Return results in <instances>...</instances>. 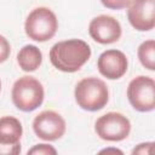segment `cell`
<instances>
[{
  "instance_id": "6da1fadb",
  "label": "cell",
  "mask_w": 155,
  "mask_h": 155,
  "mask_svg": "<svg viewBox=\"0 0 155 155\" xmlns=\"http://www.w3.org/2000/svg\"><path fill=\"white\" fill-rule=\"evenodd\" d=\"M91 57V47L80 39H69L54 44L50 50L52 65L64 73L78 71Z\"/></svg>"
},
{
  "instance_id": "7a4b0ae2",
  "label": "cell",
  "mask_w": 155,
  "mask_h": 155,
  "mask_svg": "<svg viewBox=\"0 0 155 155\" xmlns=\"http://www.w3.org/2000/svg\"><path fill=\"white\" fill-rule=\"evenodd\" d=\"M78 105L87 111L103 109L109 101V91L105 82L98 78H85L80 80L74 91Z\"/></svg>"
},
{
  "instance_id": "3957f363",
  "label": "cell",
  "mask_w": 155,
  "mask_h": 155,
  "mask_svg": "<svg viewBox=\"0 0 155 155\" xmlns=\"http://www.w3.org/2000/svg\"><path fill=\"white\" fill-rule=\"evenodd\" d=\"M11 97L17 109L29 113L38 109L42 104L45 92L41 82L38 79L24 75L15 81Z\"/></svg>"
},
{
  "instance_id": "277c9868",
  "label": "cell",
  "mask_w": 155,
  "mask_h": 155,
  "mask_svg": "<svg viewBox=\"0 0 155 155\" xmlns=\"http://www.w3.org/2000/svg\"><path fill=\"white\" fill-rule=\"evenodd\" d=\"M58 29L56 15L48 7H36L27 17L24 23L25 34L29 39L39 42H45L52 39Z\"/></svg>"
},
{
  "instance_id": "5b68a950",
  "label": "cell",
  "mask_w": 155,
  "mask_h": 155,
  "mask_svg": "<svg viewBox=\"0 0 155 155\" xmlns=\"http://www.w3.org/2000/svg\"><path fill=\"white\" fill-rule=\"evenodd\" d=\"M130 104L140 113L153 111L155 108V81L150 76L139 75L132 79L127 87Z\"/></svg>"
},
{
  "instance_id": "8992f818",
  "label": "cell",
  "mask_w": 155,
  "mask_h": 155,
  "mask_svg": "<svg viewBox=\"0 0 155 155\" xmlns=\"http://www.w3.org/2000/svg\"><path fill=\"white\" fill-rule=\"evenodd\" d=\"M94 131L99 138L108 142H120L128 137L131 131L130 120L121 113L110 111L97 119Z\"/></svg>"
},
{
  "instance_id": "52a82bcc",
  "label": "cell",
  "mask_w": 155,
  "mask_h": 155,
  "mask_svg": "<svg viewBox=\"0 0 155 155\" xmlns=\"http://www.w3.org/2000/svg\"><path fill=\"white\" fill-rule=\"evenodd\" d=\"M35 134L44 140H57L65 133L64 119L53 110H44L33 120Z\"/></svg>"
},
{
  "instance_id": "ba28073f",
  "label": "cell",
  "mask_w": 155,
  "mask_h": 155,
  "mask_svg": "<svg viewBox=\"0 0 155 155\" xmlns=\"http://www.w3.org/2000/svg\"><path fill=\"white\" fill-rule=\"evenodd\" d=\"M21 121L15 116L0 117V155H17L21 153Z\"/></svg>"
},
{
  "instance_id": "9c48e42d",
  "label": "cell",
  "mask_w": 155,
  "mask_h": 155,
  "mask_svg": "<svg viewBox=\"0 0 155 155\" xmlns=\"http://www.w3.org/2000/svg\"><path fill=\"white\" fill-rule=\"evenodd\" d=\"M121 25L117 19L108 15L94 17L88 25L90 36L98 44L108 45L116 42L121 36Z\"/></svg>"
},
{
  "instance_id": "30bf717a",
  "label": "cell",
  "mask_w": 155,
  "mask_h": 155,
  "mask_svg": "<svg viewBox=\"0 0 155 155\" xmlns=\"http://www.w3.org/2000/svg\"><path fill=\"white\" fill-rule=\"evenodd\" d=\"M127 7V18L134 29L148 31L154 28L155 0H131Z\"/></svg>"
},
{
  "instance_id": "8fae6325",
  "label": "cell",
  "mask_w": 155,
  "mask_h": 155,
  "mask_svg": "<svg viewBox=\"0 0 155 155\" xmlns=\"http://www.w3.org/2000/svg\"><path fill=\"white\" fill-rule=\"evenodd\" d=\"M127 58L124 52L119 50H107L102 52L97 61L99 73L110 80H116L124 76L127 71Z\"/></svg>"
},
{
  "instance_id": "7c38bea8",
  "label": "cell",
  "mask_w": 155,
  "mask_h": 155,
  "mask_svg": "<svg viewBox=\"0 0 155 155\" xmlns=\"http://www.w3.org/2000/svg\"><path fill=\"white\" fill-rule=\"evenodd\" d=\"M17 62L22 70L35 71L41 65L42 53L38 46L25 45L19 50V52L17 54Z\"/></svg>"
},
{
  "instance_id": "4fadbf2b",
  "label": "cell",
  "mask_w": 155,
  "mask_h": 155,
  "mask_svg": "<svg viewBox=\"0 0 155 155\" xmlns=\"http://www.w3.org/2000/svg\"><path fill=\"white\" fill-rule=\"evenodd\" d=\"M138 59L149 70H155V41L153 39L142 42L138 47Z\"/></svg>"
},
{
  "instance_id": "5bb4252c",
  "label": "cell",
  "mask_w": 155,
  "mask_h": 155,
  "mask_svg": "<svg viewBox=\"0 0 155 155\" xmlns=\"http://www.w3.org/2000/svg\"><path fill=\"white\" fill-rule=\"evenodd\" d=\"M29 154H35V155H56L57 150L52 145H48V144H36L31 149L28 150V155Z\"/></svg>"
},
{
  "instance_id": "9a60e30c",
  "label": "cell",
  "mask_w": 155,
  "mask_h": 155,
  "mask_svg": "<svg viewBox=\"0 0 155 155\" xmlns=\"http://www.w3.org/2000/svg\"><path fill=\"white\" fill-rule=\"evenodd\" d=\"M10 53H11L10 42L5 36L0 35V63H4L5 61H7V58L10 57Z\"/></svg>"
},
{
  "instance_id": "2e32d148",
  "label": "cell",
  "mask_w": 155,
  "mask_h": 155,
  "mask_svg": "<svg viewBox=\"0 0 155 155\" xmlns=\"http://www.w3.org/2000/svg\"><path fill=\"white\" fill-rule=\"evenodd\" d=\"M131 0H101L103 6L110 10H122L128 6Z\"/></svg>"
},
{
  "instance_id": "e0dca14e",
  "label": "cell",
  "mask_w": 155,
  "mask_h": 155,
  "mask_svg": "<svg viewBox=\"0 0 155 155\" xmlns=\"http://www.w3.org/2000/svg\"><path fill=\"white\" fill-rule=\"evenodd\" d=\"M153 145H154V143H151V142H150V143H142V144H138V147L132 150V154H150Z\"/></svg>"
},
{
  "instance_id": "ac0fdd59",
  "label": "cell",
  "mask_w": 155,
  "mask_h": 155,
  "mask_svg": "<svg viewBox=\"0 0 155 155\" xmlns=\"http://www.w3.org/2000/svg\"><path fill=\"white\" fill-rule=\"evenodd\" d=\"M108 151H113V153H119V154H122V151H120V150H117V149H104V150H102L101 153H108Z\"/></svg>"
},
{
  "instance_id": "d6986e66",
  "label": "cell",
  "mask_w": 155,
  "mask_h": 155,
  "mask_svg": "<svg viewBox=\"0 0 155 155\" xmlns=\"http://www.w3.org/2000/svg\"><path fill=\"white\" fill-rule=\"evenodd\" d=\"M0 91H1V81H0Z\"/></svg>"
}]
</instances>
